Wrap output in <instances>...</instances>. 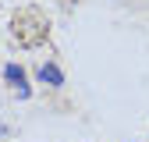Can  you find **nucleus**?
I'll return each mask as SVG.
<instances>
[{
  "label": "nucleus",
  "mask_w": 149,
  "mask_h": 142,
  "mask_svg": "<svg viewBox=\"0 0 149 142\" xmlns=\"http://www.w3.org/2000/svg\"><path fill=\"white\" fill-rule=\"evenodd\" d=\"M4 75H7V82H14V85H22V82H25V75H22V68H18V64H7V68H4Z\"/></svg>",
  "instance_id": "2"
},
{
  "label": "nucleus",
  "mask_w": 149,
  "mask_h": 142,
  "mask_svg": "<svg viewBox=\"0 0 149 142\" xmlns=\"http://www.w3.org/2000/svg\"><path fill=\"white\" fill-rule=\"evenodd\" d=\"M39 78H43L46 85H61V82H64V75H61L57 64H43V68H39Z\"/></svg>",
  "instance_id": "1"
},
{
  "label": "nucleus",
  "mask_w": 149,
  "mask_h": 142,
  "mask_svg": "<svg viewBox=\"0 0 149 142\" xmlns=\"http://www.w3.org/2000/svg\"><path fill=\"white\" fill-rule=\"evenodd\" d=\"M0 135H7V128H4V124H0Z\"/></svg>",
  "instance_id": "3"
}]
</instances>
